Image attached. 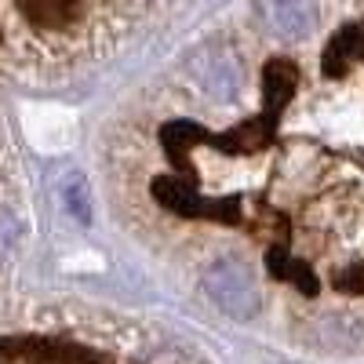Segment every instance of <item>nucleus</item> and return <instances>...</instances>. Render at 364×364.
Returning a JSON list of instances; mask_svg holds the SVG:
<instances>
[{
	"mask_svg": "<svg viewBox=\"0 0 364 364\" xmlns=\"http://www.w3.org/2000/svg\"><path fill=\"white\" fill-rule=\"evenodd\" d=\"M0 317H4V310H0Z\"/></svg>",
	"mask_w": 364,
	"mask_h": 364,
	"instance_id": "4",
	"label": "nucleus"
},
{
	"mask_svg": "<svg viewBox=\"0 0 364 364\" xmlns=\"http://www.w3.org/2000/svg\"><path fill=\"white\" fill-rule=\"evenodd\" d=\"M63 200H66V211L73 215V223L80 226L91 223V193H87V182L80 171H70L63 178Z\"/></svg>",
	"mask_w": 364,
	"mask_h": 364,
	"instance_id": "3",
	"label": "nucleus"
},
{
	"mask_svg": "<svg viewBox=\"0 0 364 364\" xmlns=\"http://www.w3.org/2000/svg\"><path fill=\"white\" fill-rule=\"evenodd\" d=\"M306 41L204 37L106 124L102 164L120 226L223 317L346 353L364 350V18Z\"/></svg>",
	"mask_w": 364,
	"mask_h": 364,
	"instance_id": "1",
	"label": "nucleus"
},
{
	"mask_svg": "<svg viewBox=\"0 0 364 364\" xmlns=\"http://www.w3.org/2000/svg\"><path fill=\"white\" fill-rule=\"evenodd\" d=\"M255 22L281 41H302L317 29V0H255Z\"/></svg>",
	"mask_w": 364,
	"mask_h": 364,
	"instance_id": "2",
	"label": "nucleus"
}]
</instances>
